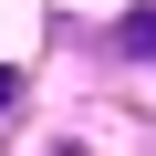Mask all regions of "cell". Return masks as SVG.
<instances>
[{"label": "cell", "instance_id": "7a4b0ae2", "mask_svg": "<svg viewBox=\"0 0 156 156\" xmlns=\"http://www.w3.org/2000/svg\"><path fill=\"white\" fill-rule=\"evenodd\" d=\"M11 104H21V73H11V62H0V115H11Z\"/></svg>", "mask_w": 156, "mask_h": 156}, {"label": "cell", "instance_id": "3957f363", "mask_svg": "<svg viewBox=\"0 0 156 156\" xmlns=\"http://www.w3.org/2000/svg\"><path fill=\"white\" fill-rule=\"evenodd\" d=\"M52 156H83V146H52Z\"/></svg>", "mask_w": 156, "mask_h": 156}, {"label": "cell", "instance_id": "6da1fadb", "mask_svg": "<svg viewBox=\"0 0 156 156\" xmlns=\"http://www.w3.org/2000/svg\"><path fill=\"white\" fill-rule=\"evenodd\" d=\"M115 42H125V52H146V62H156V0H146V11H135V21H125V31H115Z\"/></svg>", "mask_w": 156, "mask_h": 156}]
</instances>
